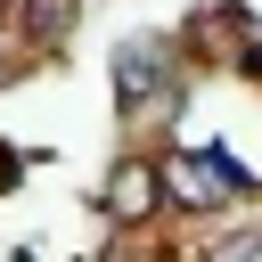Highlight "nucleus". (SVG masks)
I'll return each mask as SVG.
<instances>
[{
    "instance_id": "obj_2",
    "label": "nucleus",
    "mask_w": 262,
    "mask_h": 262,
    "mask_svg": "<svg viewBox=\"0 0 262 262\" xmlns=\"http://www.w3.org/2000/svg\"><path fill=\"white\" fill-rule=\"evenodd\" d=\"M164 66H172V49H164V41H131V49L115 57V98H123V106H139V98L164 82Z\"/></svg>"
},
{
    "instance_id": "obj_4",
    "label": "nucleus",
    "mask_w": 262,
    "mask_h": 262,
    "mask_svg": "<svg viewBox=\"0 0 262 262\" xmlns=\"http://www.w3.org/2000/svg\"><path fill=\"white\" fill-rule=\"evenodd\" d=\"M25 25H33V41H57L74 25V0H25Z\"/></svg>"
},
{
    "instance_id": "obj_1",
    "label": "nucleus",
    "mask_w": 262,
    "mask_h": 262,
    "mask_svg": "<svg viewBox=\"0 0 262 262\" xmlns=\"http://www.w3.org/2000/svg\"><path fill=\"white\" fill-rule=\"evenodd\" d=\"M237 188H246V172H237L221 147H196V156L180 147V156L164 164V196H172V205H188V213H213V205H229Z\"/></svg>"
},
{
    "instance_id": "obj_3",
    "label": "nucleus",
    "mask_w": 262,
    "mask_h": 262,
    "mask_svg": "<svg viewBox=\"0 0 262 262\" xmlns=\"http://www.w3.org/2000/svg\"><path fill=\"white\" fill-rule=\"evenodd\" d=\"M106 205H115L123 221H139V213L156 205V172H147V164H123V172H115V196H106Z\"/></svg>"
},
{
    "instance_id": "obj_5",
    "label": "nucleus",
    "mask_w": 262,
    "mask_h": 262,
    "mask_svg": "<svg viewBox=\"0 0 262 262\" xmlns=\"http://www.w3.org/2000/svg\"><path fill=\"white\" fill-rule=\"evenodd\" d=\"M205 262H262V237H221Z\"/></svg>"
}]
</instances>
